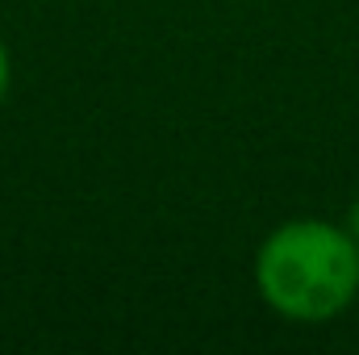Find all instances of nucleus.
<instances>
[{
    "instance_id": "f257e3e1",
    "label": "nucleus",
    "mask_w": 359,
    "mask_h": 355,
    "mask_svg": "<svg viewBox=\"0 0 359 355\" xmlns=\"http://www.w3.org/2000/svg\"><path fill=\"white\" fill-rule=\"evenodd\" d=\"M259 297L288 322H330L359 301V243L347 226L297 217L276 226L255 255Z\"/></svg>"
},
{
    "instance_id": "f03ea898",
    "label": "nucleus",
    "mask_w": 359,
    "mask_h": 355,
    "mask_svg": "<svg viewBox=\"0 0 359 355\" xmlns=\"http://www.w3.org/2000/svg\"><path fill=\"white\" fill-rule=\"evenodd\" d=\"M343 226L351 230V239H355V243H359V196H355V201H351V209H347V222H343Z\"/></svg>"
},
{
    "instance_id": "7ed1b4c3",
    "label": "nucleus",
    "mask_w": 359,
    "mask_h": 355,
    "mask_svg": "<svg viewBox=\"0 0 359 355\" xmlns=\"http://www.w3.org/2000/svg\"><path fill=\"white\" fill-rule=\"evenodd\" d=\"M4 92H8V51L0 42V100H4Z\"/></svg>"
}]
</instances>
